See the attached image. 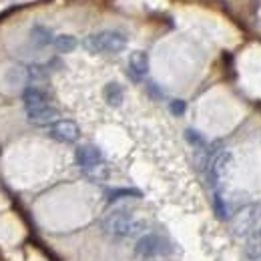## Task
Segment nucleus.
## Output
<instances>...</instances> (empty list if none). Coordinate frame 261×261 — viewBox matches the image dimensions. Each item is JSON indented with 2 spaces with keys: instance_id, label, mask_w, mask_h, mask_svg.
<instances>
[{
  "instance_id": "nucleus-15",
  "label": "nucleus",
  "mask_w": 261,
  "mask_h": 261,
  "mask_svg": "<svg viewBox=\"0 0 261 261\" xmlns=\"http://www.w3.org/2000/svg\"><path fill=\"white\" fill-rule=\"evenodd\" d=\"M83 173L91 179V181H105L109 177V169L105 163H98L95 167H89V169H83Z\"/></svg>"
},
{
  "instance_id": "nucleus-14",
  "label": "nucleus",
  "mask_w": 261,
  "mask_h": 261,
  "mask_svg": "<svg viewBox=\"0 0 261 261\" xmlns=\"http://www.w3.org/2000/svg\"><path fill=\"white\" fill-rule=\"evenodd\" d=\"M53 44H55V48L59 53L66 55V53H72L79 46V40L72 34H59V36H55V42Z\"/></svg>"
},
{
  "instance_id": "nucleus-7",
  "label": "nucleus",
  "mask_w": 261,
  "mask_h": 261,
  "mask_svg": "<svg viewBox=\"0 0 261 261\" xmlns=\"http://www.w3.org/2000/svg\"><path fill=\"white\" fill-rule=\"evenodd\" d=\"M231 165H233V155L229 151H221L213 157V161L209 165V179L213 185L221 183L231 171Z\"/></svg>"
},
{
  "instance_id": "nucleus-17",
  "label": "nucleus",
  "mask_w": 261,
  "mask_h": 261,
  "mask_svg": "<svg viewBox=\"0 0 261 261\" xmlns=\"http://www.w3.org/2000/svg\"><path fill=\"white\" fill-rule=\"evenodd\" d=\"M213 207H215V213H217V217H221V219H227V217H229L227 205H225L223 197L219 195V193H215V197H213Z\"/></svg>"
},
{
  "instance_id": "nucleus-16",
  "label": "nucleus",
  "mask_w": 261,
  "mask_h": 261,
  "mask_svg": "<svg viewBox=\"0 0 261 261\" xmlns=\"http://www.w3.org/2000/svg\"><path fill=\"white\" fill-rule=\"evenodd\" d=\"M29 76H31V81H44L46 76H48V70H46V66L42 65H31L29 66Z\"/></svg>"
},
{
  "instance_id": "nucleus-11",
  "label": "nucleus",
  "mask_w": 261,
  "mask_h": 261,
  "mask_svg": "<svg viewBox=\"0 0 261 261\" xmlns=\"http://www.w3.org/2000/svg\"><path fill=\"white\" fill-rule=\"evenodd\" d=\"M245 255L247 259H261V227H257L245 239Z\"/></svg>"
},
{
  "instance_id": "nucleus-3",
  "label": "nucleus",
  "mask_w": 261,
  "mask_h": 261,
  "mask_svg": "<svg viewBox=\"0 0 261 261\" xmlns=\"http://www.w3.org/2000/svg\"><path fill=\"white\" fill-rule=\"evenodd\" d=\"M259 217H261L259 205H245V207H241V209L233 215V219H231L233 233H235L237 237H247V235H251V233L257 229Z\"/></svg>"
},
{
  "instance_id": "nucleus-4",
  "label": "nucleus",
  "mask_w": 261,
  "mask_h": 261,
  "mask_svg": "<svg viewBox=\"0 0 261 261\" xmlns=\"http://www.w3.org/2000/svg\"><path fill=\"white\" fill-rule=\"evenodd\" d=\"M165 249H167L165 239L159 237V235H155V233H145L135 243V255L137 257H143V259L157 257V255L165 253Z\"/></svg>"
},
{
  "instance_id": "nucleus-20",
  "label": "nucleus",
  "mask_w": 261,
  "mask_h": 261,
  "mask_svg": "<svg viewBox=\"0 0 261 261\" xmlns=\"http://www.w3.org/2000/svg\"><path fill=\"white\" fill-rule=\"evenodd\" d=\"M185 107H187V105H185V100H179V98H177V100H171V105H169L171 113H173V115H177V117H181V115L185 113Z\"/></svg>"
},
{
  "instance_id": "nucleus-8",
  "label": "nucleus",
  "mask_w": 261,
  "mask_h": 261,
  "mask_svg": "<svg viewBox=\"0 0 261 261\" xmlns=\"http://www.w3.org/2000/svg\"><path fill=\"white\" fill-rule=\"evenodd\" d=\"M74 159H76V163L81 165V169H89V167L102 163V153L95 145H81L76 149V153H74Z\"/></svg>"
},
{
  "instance_id": "nucleus-10",
  "label": "nucleus",
  "mask_w": 261,
  "mask_h": 261,
  "mask_svg": "<svg viewBox=\"0 0 261 261\" xmlns=\"http://www.w3.org/2000/svg\"><path fill=\"white\" fill-rule=\"evenodd\" d=\"M22 102H24V109H29V107H38V105L50 102V97L42 87L31 85V87H27L22 91Z\"/></svg>"
},
{
  "instance_id": "nucleus-13",
  "label": "nucleus",
  "mask_w": 261,
  "mask_h": 261,
  "mask_svg": "<svg viewBox=\"0 0 261 261\" xmlns=\"http://www.w3.org/2000/svg\"><path fill=\"white\" fill-rule=\"evenodd\" d=\"M31 38H33V42L36 44V46H48V44L55 42V34H53V31L46 29V27H42V24L33 27Z\"/></svg>"
},
{
  "instance_id": "nucleus-1",
  "label": "nucleus",
  "mask_w": 261,
  "mask_h": 261,
  "mask_svg": "<svg viewBox=\"0 0 261 261\" xmlns=\"http://www.w3.org/2000/svg\"><path fill=\"white\" fill-rule=\"evenodd\" d=\"M100 229L109 237H117V239L137 237L139 239L141 235L147 233V223L143 219H135L125 209H115L100 219Z\"/></svg>"
},
{
  "instance_id": "nucleus-5",
  "label": "nucleus",
  "mask_w": 261,
  "mask_h": 261,
  "mask_svg": "<svg viewBox=\"0 0 261 261\" xmlns=\"http://www.w3.org/2000/svg\"><path fill=\"white\" fill-rule=\"evenodd\" d=\"M48 135H50L55 141H59V143H66V145H70V143H76V141L81 139V129H79V125H76L74 121L59 119L57 123H53V125H50Z\"/></svg>"
},
{
  "instance_id": "nucleus-18",
  "label": "nucleus",
  "mask_w": 261,
  "mask_h": 261,
  "mask_svg": "<svg viewBox=\"0 0 261 261\" xmlns=\"http://www.w3.org/2000/svg\"><path fill=\"white\" fill-rule=\"evenodd\" d=\"M107 197H109V201H117L121 197H141V193L135 189H115V191H109Z\"/></svg>"
},
{
  "instance_id": "nucleus-21",
  "label": "nucleus",
  "mask_w": 261,
  "mask_h": 261,
  "mask_svg": "<svg viewBox=\"0 0 261 261\" xmlns=\"http://www.w3.org/2000/svg\"><path fill=\"white\" fill-rule=\"evenodd\" d=\"M259 261H261V259H259Z\"/></svg>"
},
{
  "instance_id": "nucleus-19",
  "label": "nucleus",
  "mask_w": 261,
  "mask_h": 261,
  "mask_svg": "<svg viewBox=\"0 0 261 261\" xmlns=\"http://www.w3.org/2000/svg\"><path fill=\"white\" fill-rule=\"evenodd\" d=\"M185 139L191 143V145H195V147H205V139L193 129H187L185 130Z\"/></svg>"
},
{
  "instance_id": "nucleus-6",
  "label": "nucleus",
  "mask_w": 261,
  "mask_h": 261,
  "mask_svg": "<svg viewBox=\"0 0 261 261\" xmlns=\"http://www.w3.org/2000/svg\"><path fill=\"white\" fill-rule=\"evenodd\" d=\"M24 113H27V119L33 125H50V123L59 121V109L53 102H44V105H38V107H29V109H24Z\"/></svg>"
},
{
  "instance_id": "nucleus-12",
  "label": "nucleus",
  "mask_w": 261,
  "mask_h": 261,
  "mask_svg": "<svg viewBox=\"0 0 261 261\" xmlns=\"http://www.w3.org/2000/svg\"><path fill=\"white\" fill-rule=\"evenodd\" d=\"M102 95H105V100L111 107H121V102L125 98V91H123V87L119 83H109V85H105Z\"/></svg>"
},
{
  "instance_id": "nucleus-9",
  "label": "nucleus",
  "mask_w": 261,
  "mask_h": 261,
  "mask_svg": "<svg viewBox=\"0 0 261 261\" xmlns=\"http://www.w3.org/2000/svg\"><path fill=\"white\" fill-rule=\"evenodd\" d=\"M129 72L135 81H141L149 72V57L143 50H135L129 57Z\"/></svg>"
},
{
  "instance_id": "nucleus-2",
  "label": "nucleus",
  "mask_w": 261,
  "mask_h": 261,
  "mask_svg": "<svg viewBox=\"0 0 261 261\" xmlns=\"http://www.w3.org/2000/svg\"><path fill=\"white\" fill-rule=\"evenodd\" d=\"M83 46L93 55H117L125 50L127 36L119 31H100V33L89 34L83 40Z\"/></svg>"
}]
</instances>
